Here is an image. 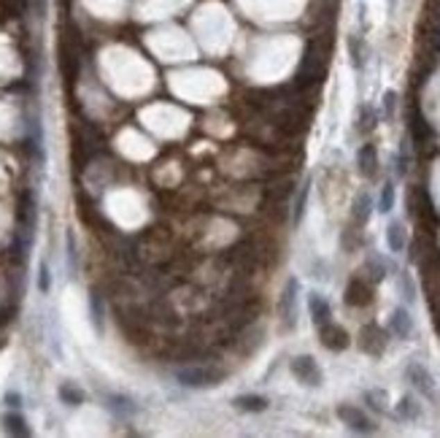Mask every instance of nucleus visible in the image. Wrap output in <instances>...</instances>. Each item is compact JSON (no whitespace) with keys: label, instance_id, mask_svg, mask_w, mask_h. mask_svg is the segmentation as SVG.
Here are the masks:
<instances>
[{"label":"nucleus","instance_id":"obj_2","mask_svg":"<svg viewBox=\"0 0 440 438\" xmlns=\"http://www.w3.org/2000/svg\"><path fill=\"white\" fill-rule=\"evenodd\" d=\"M221 376V371H214L208 365H200V368H184L178 371V382L184 387H208V384H217Z\"/></svg>","mask_w":440,"mask_h":438},{"label":"nucleus","instance_id":"obj_23","mask_svg":"<svg viewBox=\"0 0 440 438\" xmlns=\"http://www.w3.org/2000/svg\"><path fill=\"white\" fill-rule=\"evenodd\" d=\"M348 51H351V65L354 68H362V44L357 41V38H348Z\"/></svg>","mask_w":440,"mask_h":438},{"label":"nucleus","instance_id":"obj_13","mask_svg":"<svg viewBox=\"0 0 440 438\" xmlns=\"http://www.w3.org/2000/svg\"><path fill=\"white\" fill-rule=\"evenodd\" d=\"M387 243H389V252H394V254H400V252L405 249L408 233H405L403 222H391L389 227H387Z\"/></svg>","mask_w":440,"mask_h":438},{"label":"nucleus","instance_id":"obj_26","mask_svg":"<svg viewBox=\"0 0 440 438\" xmlns=\"http://www.w3.org/2000/svg\"><path fill=\"white\" fill-rule=\"evenodd\" d=\"M394 111H397V92H387V95H384V117H387V120H394Z\"/></svg>","mask_w":440,"mask_h":438},{"label":"nucleus","instance_id":"obj_9","mask_svg":"<svg viewBox=\"0 0 440 438\" xmlns=\"http://www.w3.org/2000/svg\"><path fill=\"white\" fill-rule=\"evenodd\" d=\"M357 165H359V173L365 179H375L378 176V149L373 144H365L359 152H357Z\"/></svg>","mask_w":440,"mask_h":438},{"label":"nucleus","instance_id":"obj_15","mask_svg":"<svg viewBox=\"0 0 440 438\" xmlns=\"http://www.w3.org/2000/svg\"><path fill=\"white\" fill-rule=\"evenodd\" d=\"M397 416L405 419V422H416V419L421 416V406L416 403V398H403V400L397 403Z\"/></svg>","mask_w":440,"mask_h":438},{"label":"nucleus","instance_id":"obj_8","mask_svg":"<svg viewBox=\"0 0 440 438\" xmlns=\"http://www.w3.org/2000/svg\"><path fill=\"white\" fill-rule=\"evenodd\" d=\"M359 346H362V352H367V355L381 357L384 349H387V333L378 325H367L365 330H362V336H359Z\"/></svg>","mask_w":440,"mask_h":438},{"label":"nucleus","instance_id":"obj_17","mask_svg":"<svg viewBox=\"0 0 440 438\" xmlns=\"http://www.w3.org/2000/svg\"><path fill=\"white\" fill-rule=\"evenodd\" d=\"M367 219H370V195L362 193L357 200H354V225L365 227Z\"/></svg>","mask_w":440,"mask_h":438},{"label":"nucleus","instance_id":"obj_22","mask_svg":"<svg viewBox=\"0 0 440 438\" xmlns=\"http://www.w3.org/2000/svg\"><path fill=\"white\" fill-rule=\"evenodd\" d=\"M365 400L370 409H375V412H384L387 406H384V400H387V395L384 392H378V389H370V392H365Z\"/></svg>","mask_w":440,"mask_h":438},{"label":"nucleus","instance_id":"obj_6","mask_svg":"<svg viewBox=\"0 0 440 438\" xmlns=\"http://www.w3.org/2000/svg\"><path fill=\"white\" fill-rule=\"evenodd\" d=\"M278 311H281L284 330H292L294 319H297V282H294V279H289V282H287V287H284V292H281Z\"/></svg>","mask_w":440,"mask_h":438},{"label":"nucleus","instance_id":"obj_25","mask_svg":"<svg viewBox=\"0 0 440 438\" xmlns=\"http://www.w3.org/2000/svg\"><path fill=\"white\" fill-rule=\"evenodd\" d=\"M357 127H359L362 133H370V130L375 127V111L362 106V120H359V124H357Z\"/></svg>","mask_w":440,"mask_h":438},{"label":"nucleus","instance_id":"obj_27","mask_svg":"<svg viewBox=\"0 0 440 438\" xmlns=\"http://www.w3.org/2000/svg\"><path fill=\"white\" fill-rule=\"evenodd\" d=\"M408 160H411V154H408V144H403L400 154H397V173H400V176H405V173H408Z\"/></svg>","mask_w":440,"mask_h":438},{"label":"nucleus","instance_id":"obj_29","mask_svg":"<svg viewBox=\"0 0 440 438\" xmlns=\"http://www.w3.org/2000/svg\"><path fill=\"white\" fill-rule=\"evenodd\" d=\"M6 400H8V406H14V409L19 406V395H17V392H8V395H6Z\"/></svg>","mask_w":440,"mask_h":438},{"label":"nucleus","instance_id":"obj_21","mask_svg":"<svg viewBox=\"0 0 440 438\" xmlns=\"http://www.w3.org/2000/svg\"><path fill=\"white\" fill-rule=\"evenodd\" d=\"M400 290H403V298H405L408 303H414V300H416V287H414V279H411V273H400Z\"/></svg>","mask_w":440,"mask_h":438},{"label":"nucleus","instance_id":"obj_20","mask_svg":"<svg viewBox=\"0 0 440 438\" xmlns=\"http://www.w3.org/2000/svg\"><path fill=\"white\" fill-rule=\"evenodd\" d=\"M378 209L384 211V214H389L391 209H394V184L387 181L384 187H381V197H378Z\"/></svg>","mask_w":440,"mask_h":438},{"label":"nucleus","instance_id":"obj_11","mask_svg":"<svg viewBox=\"0 0 440 438\" xmlns=\"http://www.w3.org/2000/svg\"><path fill=\"white\" fill-rule=\"evenodd\" d=\"M308 311H311V319H314V325H324V322H330L332 319V309H330V303L321 298V295H308Z\"/></svg>","mask_w":440,"mask_h":438},{"label":"nucleus","instance_id":"obj_4","mask_svg":"<svg viewBox=\"0 0 440 438\" xmlns=\"http://www.w3.org/2000/svg\"><path fill=\"white\" fill-rule=\"evenodd\" d=\"M319 341H321V346L324 349H330V352H343L351 341H348V333H346V327H341L338 322H324V325H319Z\"/></svg>","mask_w":440,"mask_h":438},{"label":"nucleus","instance_id":"obj_18","mask_svg":"<svg viewBox=\"0 0 440 438\" xmlns=\"http://www.w3.org/2000/svg\"><path fill=\"white\" fill-rule=\"evenodd\" d=\"M3 425H6V430H8V433H14V436H27V433H30V428H27L25 419H22L19 414H6Z\"/></svg>","mask_w":440,"mask_h":438},{"label":"nucleus","instance_id":"obj_16","mask_svg":"<svg viewBox=\"0 0 440 438\" xmlns=\"http://www.w3.org/2000/svg\"><path fill=\"white\" fill-rule=\"evenodd\" d=\"M365 270L370 273L367 279H370V284H378L384 276H387V266H384V260L378 257V254H370L365 260Z\"/></svg>","mask_w":440,"mask_h":438},{"label":"nucleus","instance_id":"obj_14","mask_svg":"<svg viewBox=\"0 0 440 438\" xmlns=\"http://www.w3.org/2000/svg\"><path fill=\"white\" fill-rule=\"evenodd\" d=\"M235 409H241V412H265L268 409V400L265 398H260V395H241V398H235Z\"/></svg>","mask_w":440,"mask_h":438},{"label":"nucleus","instance_id":"obj_19","mask_svg":"<svg viewBox=\"0 0 440 438\" xmlns=\"http://www.w3.org/2000/svg\"><path fill=\"white\" fill-rule=\"evenodd\" d=\"M60 398H62V403H68V406H78V403L84 400V392L76 387V384H62V387H60Z\"/></svg>","mask_w":440,"mask_h":438},{"label":"nucleus","instance_id":"obj_5","mask_svg":"<svg viewBox=\"0 0 440 438\" xmlns=\"http://www.w3.org/2000/svg\"><path fill=\"white\" fill-rule=\"evenodd\" d=\"M292 373H294V379H297L300 384H305V387H319V384H321V368H319L316 360L308 357V355L294 357Z\"/></svg>","mask_w":440,"mask_h":438},{"label":"nucleus","instance_id":"obj_28","mask_svg":"<svg viewBox=\"0 0 440 438\" xmlns=\"http://www.w3.org/2000/svg\"><path fill=\"white\" fill-rule=\"evenodd\" d=\"M49 290V270H46V266H41V292Z\"/></svg>","mask_w":440,"mask_h":438},{"label":"nucleus","instance_id":"obj_12","mask_svg":"<svg viewBox=\"0 0 440 438\" xmlns=\"http://www.w3.org/2000/svg\"><path fill=\"white\" fill-rule=\"evenodd\" d=\"M411 136H414V141L418 146H424V144H430V141H432V127L427 124V120L421 117V111H418V108L411 114Z\"/></svg>","mask_w":440,"mask_h":438},{"label":"nucleus","instance_id":"obj_3","mask_svg":"<svg viewBox=\"0 0 440 438\" xmlns=\"http://www.w3.org/2000/svg\"><path fill=\"white\" fill-rule=\"evenodd\" d=\"M405 376H408V382L414 384L424 398H438V387H435V379H432V373L424 368L421 363H408L405 365Z\"/></svg>","mask_w":440,"mask_h":438},{"label":"nucleus","instance_id":"obj_7","mask_svg":"<svg viewBox=\"0 0 440 438\" xmlns=\"http://www.w3.org/2000/svg\"><path fill=\"white\" fill-rule=\"evenodd\" d=\"M346 306H351V309H365L367 303L373 300V287H370V282L367 279H351L348 282V287H346Z\"/></svg>","mask_w":440,"mask_h":438},{"label":"nucleus","instance_id":"obj_1","mask_svg":"<svg viewBox=\"0 0 440 438\" xmlns=\"http://www.w3.org/2000/svg\"><path fill=\"white\" fill-rule=\"evenodd\" d=\"M338 416L346 428H351L354 433H362V436H370L375 433V425L367 419V414L359 409V406H351V403H343L338 406Z\"/></svg>","mask_w":440,"mask_h":438},{"label":"nucleus","instance_id":"obj_10","mask_svg":"<svg viewBox=\"0 0 440 438\" xmlns=\"http://www.w3.org/2000/svg\"><path fill=\"white\" fill-rule=\"evenodd\" d=\"M389 333L394 339H411V333H414V319L408 314V309H394V314L389 319Z\"/></svg>","mask_w":440,"mask_h":438},{"label":"nucleus","instance_id":"obj_24","mask_svg":"<svg viewBox=\"0 0 440 438\" xmlns=\"http://www.w3.org/2000/svg\"><path fill=\"white\" fill-rule=\"evenodd\" d=\"M308 181L303 184V190H300V197H297V206H294V222H300L303 219V214H305V200H308Z\"/></svg>","mask_w":440,"mask_h":438}]
</instances>
